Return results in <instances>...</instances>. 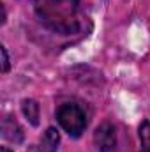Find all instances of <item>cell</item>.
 Masks as SVG:
<instances>
[{"instance_id": "obj_5", "label": "cell", "mask_w": 150, "mask_h": 152, "mask_svg": "<svg viewBox=\"0 0 150 152\" xmlns=\"http://www.w3.org/2000/svg\"><path fill=\"white\" fill-rule=\"evenodd\" d=\"M60 145V134L55 127H48L41 140V152H57Z\"/></svg>"}, {"instance_id": "obj_3", "label": "cell", "mask_w": 150, "mask_h": 152, "mask_svg": "<svg viewBox=\"0 0 150 152\" xmlns=\"http://www.w3.org/2000/svg\"><path fill=\"white\" fill-rule=\"evenodd\" d=\"M94 143L101 152H115L117 147V133L110 122H103L94 133Z\"/></svg>"}, {"instance_id": "obj_7", "label": "cell", "mask_w": 150, "mask_h": 152, "mask_svg": "<svg viewBox=\"0 0 150 152\" xmlns=\"http://www.w3.org/2000/svg\"><path fill=\"white\" fill-rule=\"evenodd\" d=\"M140 142H141V151L140 152H150V122L145 120L140 126Z\"/></svg>"}, {"instance_id": "obj_6", "label": "cell", "mask_w": 150, "mask_h": 152, "mask_svg": "<svg viewBox=\"0 0 150 152\" xmlns=\"http://www.w3.org/2000/svg\"><path fill=\"white\" fill-rule=\"evenodd\" d=\"M21 110L32 126H39V104L34 99H25L21 104Z\"/></svg>"}, {"instance_id": "obj_9", "label": "cell", "mask_w": 150, "mask_h": 152, "mask_svg": "<svg viewBox=\"0 0 150 152\" xmlns=\"http://www.w3.org/2000/svg\"><path fill=\"white\" fill-rule=\"evenodd\" d=\"M0 152H11V151H9L7 147H2V151H0Z\"/></svg>"}, {"instance_id": "obj_4", "label": "cell", "mask_w": 150, "mask_h": 152, "mask_svg": "<svg viewBox=\"0 0 150 152\" xmlns=\"http://www.w3.org/2000/svg\"><path fill=\"white\" fill-rule=\"evenodd\" d=\"M2 136L12 143H20L23 140V131L16 120H12L11 117H5L2 122Z\"/></svg>"}, {"instance_id": "obj_2", "label": "cell", "mask_w": 150, "mask_h": 152, "mask_svg": "<svg viewBox=\"0 0 150 152\" xmlns=\"http://www.w3.org/2000/svg\"><path fill=\"white\" fill-rule=\"evenodd\" d=\"M57 120L62 126V129L73 138L81 136V133L87 127V115L83 112V108L79 104H74V103L62 104L57 110Z\"/></svg>"}, {"instance_id": "obj_8", "label": "cell", "mask_w": 150, "mask_h": 152, "mask_svg": "<svg viewBox=\"0 0 150 152\" xmlns=\"http://www.w3.org/2000/svg\"><path fill=\"white\" fill-rule=\"evenodd\" d=\"M0 53H2V73H7V71H9V57H7V50L2 46V48H0Z\"/></svg>"}, {"instance_id": "obj_1", "label": "cell", "mask_w": 150, "mask_h": 152, "mask_svg": "<svg viewBox=\"0 0 150 152\" xmlns=\"http://www.w3.org/2000/svg\"><path fill=\"white\" fill-rule=\"evenodd\" d=\"M39 21L55 34L71 36L83 28L79 0H34Z\"/></svg>"}]
</instances>
